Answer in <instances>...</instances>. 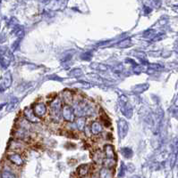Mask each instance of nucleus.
Segmentation results:
<instances>
[{"label": "nucleus", "instance_id": "423d86ee", "mask_svg": "<svg viewBox=\"0 0 178 178\" xmlns=\"http://www.w3.org/2000/svg\"><path fill=\"white\" fill-rule=\"evenodd\" d=\"M118 130H119V135L121 137H124L126 136L128 131V125L126 120H120L118 122Z\"/></svg>", "mask_w": 178, "mask_h": 178}, {"label": "nucleus", "instance_id": "ddd939ff", "mask_svg": "<svg viewBox=\"0 0 178 178\" xmlns=\"http://www.w3.org/2000/svg\"><path fill=\"white\" fill-rule=\"evenodd\" d=\"M1 177L2 178H15V176L10 172V171H3L1 174Z\"/></svg>", "mask_w": 178, "mask_h": 178}, {"label": "nucleus", "instance_id": "f257e3e1", "mask_svg": "<svg viewBox=\"0 0 178 178\" xmlns=\"http://www.w3.org/2000/svg\"><path fill=\"white\" fill-rule=\"evenodd\" d=\"M61 110V102L59 99H56L54 100L51 104H50V111L52 112L53 116H56L59 117V112Z\"/></svg>", "mask_w": 178, "mask_h": 178}, {"label": "nucleus", "instance_id": "9d476101", "mask_svg": "<svg viewBox=\"0 0 178 178\" xmlns=\"http://www.w3.org/2000/svg\"><path fill=\"white\" fill-rule=\"evenodd\" d=\"M91 131L94 135H99L102 131V126L99 122H94L91 126Z\"/></svg>", "mask_w": 178, "mask_h": 178}, {"label": "nucleus", "instance_id": "0eeeda50", "mask_svg": "<svg viewBox=\"0 0 178 178\" xmlns=\"http://www.w3.org/2000/svg\"><path fill=\"white\" fill-rule=\"evenodd\" d=\"M114 177V172L111 170V168H102L99 172V178H113Z\"/></svg>", "mask_w": 178, "mask_h": 178}, {"label": "nucleus", "instance_id": "1a4fd4ad", "mask_svg": "<svg viewBox=\"0 0 178 178\" xmlns=\"http://www.w3.org/2000/svg\"><path fill=\"white\" fill-rule=\"evenodd\" d=\"M105 151L106 155L108 159H115V151H114V148L111 145H106L105 147Z\"/></svg>", "mask_w": 178, "mask_h": 178}, {"label": "nucleus", "instance_id": "9b49d317", "mask_svg": "<svg viewBox=\"0 0 178 178\" xmlns=\"http://www.w3.org/2000/svg\"><path fill=\"white\" fill-rule=\"evenodd\" d=\"M4 80H5L4 84H2L1 85H2V86L4 85V88H6V87H8V86L10 85L11 82H12V78H11V74L9 73V72L6 73V77H5V78H4Z\"/></svg>", "mask_w": 178, "mask_h": 178}, {"label": "nucleus", "instance_id": "39448f33", "mask_svg": "<svg viewBox=\"0 0 178 178\" xmlns=\"http://www.w3.org/2000/svg\"><path fill=\"white\" fill-rule=\"evenodd\" d=\"M7 158L10 160L13 164H14L16 166H21L23 164V159L21 157V155H19V154H16V153L15 154H11L7 157Z\"/></svg>", "mask_w": 178, "mask_h": 178}, {"label": "nucleus", "instance_id": "6e6552de", "mask_svg": "<svg viewBox=\"0 0 178 178\" xmlns=\"http://www.w3.org/2000/svg\"><path fill=\"white\" fill-rule=\"evenodd\" d=\"M89 171H90V166L89 165H86V164H83V165L80 166L78 168V169H77L78 176H81V177L86 176L89 174Z\"/></svg>", "mask_w": 178, "mask_h": 178}, {"label": "nucleus", "instance_id": "7ed1b4c3", "mask_svg": "<svg viewBox=\"0 0 178 178\" xmlns=\"http://www.w3.org/2000/svg\"><path fill=\"white\" fill-rule=\"evenodd\" d=\"M24 116H25L26 119L30 122H38L39 121V118L37 116L35 115L33 110L30 109V108H26L24 110Z\"/></svg>", "mask_w": 178, "mask_h": 178}, {"label": "nucleus", "instance_id": "2eb2a0df", "mask_svg": "<svg viewBox=\"0 0 178 178\" xmlns=\"http://www.w3.org/2000/svg\"><path fill=\"white\" fill-rule=\"evenodd\" d=\"M85 125V120H84V118H79L78 119V121H77V126H78V128L79 129H83V126Z\"/></svg>", "mask_w": 178, "mask_h": 178}, {"label": "nucleus", "instance_id": "dca6fc26", "mask_svg": "<svg viewBox=\"0 0 178 178\" xmlns=\"http://www.w3.org/2000/svg\"><path fill=\"white\" fill-rule=\"evenodd\" d=\"M131 178H140V177H139V176H133V177Z\"/></svg>", "mask_w": 178, "mask_h": 178}, {"label": "nucleus", "instance_id": "f03ea898", "mask_svg": "<svg viewBox=\"0 0 178 178\" xmlns=\"http://www.w3.org/2000/svg\"><path fill=\"white\" fill-rule=\"evenodd\" d=\"M73 109L69 106V105H66L64 106L63 109V116L65 120L67 121H73L74 119V114H73Z\"/></svg>", "mask_w": 178, "mask_h": 178}, {"label": "nucleus", "instance_id": "20e7f679", "mask_svg": "<svg viewBox=\"0 0 178 178\" xmlns=\"http://www.w3.org/2000/svg\"><path fill=\"white\" fill-rule=\"evenodd\" d=\"M46 111H47L46 106L43 104H38L33 108V111L38 118H41L42 116H44V114L46 113Z\"/></svg>", "mask_w": 178, "mask_h": 178}, {"label": "nucleus", "instance_id": "f8f14e48", "mask_svg": "<svg viewBox=\"0 0 178 178\" xmlns=\"http://www.w3.org/2000/svg\"><path fill=\"white\" fill-rule=\"evenodd\" d=\"M64 101L69 104L72 102V99H73V95L71 94V92H69V91H64Z\"/></svg>", "mask_w": 178, "mask_h": 178}, {"label": "nucleus", "instance_id": "4468645a", "mask_svg": "<svg viewBox=\"0 0 178 178\" xmlns=\"http://www.w3.org/2000/svg\"><path fill=\"white\" fill-rule=\"evenodd\" d=\"M122 153L124 154V156L126 158H130L131 155H132V151L130 149H127V148H125L122 150Z\"/></svg>", "mask_w": 178, "mask_h": 178}]
</instances>
